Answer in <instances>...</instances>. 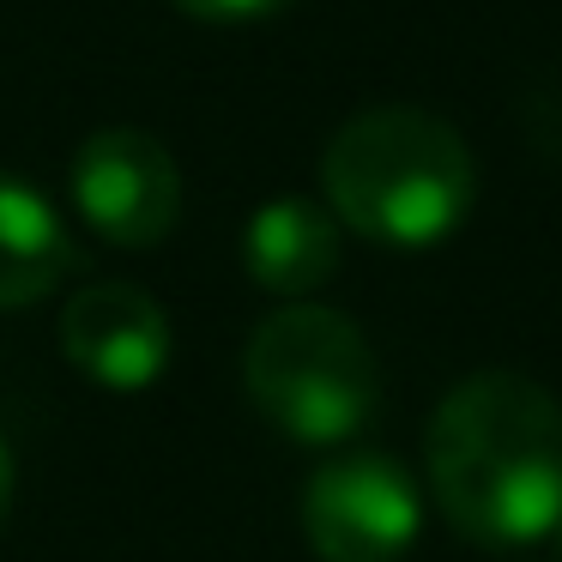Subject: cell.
Segmentation results:
<instances>
[{"mask_svg":"<svg viewBox=\"0 0 562 562\" xmlns=\"http://www.w3.org/2000/svg\"><path fill=\"white\" fill-rule=\"evenodd\" d=\"M441 520L484 550H526L562 520V405L520 369L465 375L424 436Z\"/></svg>","mask_w":562,"mask_h":562,"instance_id":"cell-1","label":"cell"},{"mask_svg":"<svg viewBox=\"0 0 562 562\" xmlns=\"http://www.w3.org/2000/svg\"><path fill=\"white\" fill-rule=\"evenodd\" d=\"M321 194L345 231L381 248H436L477 200V164L460 127L412 103L363 110L327 139Z\"/></svg>","mask_w":562,"mask_h":562,"instance_id":"cell-2","label":"cell"},{"mask_svg":"<svg viewBox=\"0 0 562 562\" xmlns=\"http://www.w3.org/2000/svg\"><path fill=\"white\" fill-rule=\"evenodd\" d=\"M243 387L279 436L333 448L375 417L381 363L351 315L321 303H284L248 333Z\"/></svg>","mask_w":562,"mask_h":562,"instance_id":"cell-3","label":"cell"},{"mask_svg":"<svg viewBox=\"0 0 562 562\" xmlns=\"http://www.w3.org/2000/svg\"><path fill=\"white\" fill-rule=\"evenodd\" d=\"M417 526L424 496L393 453H339L303 490V538L321 562H400Z\"/></svg>","mask_w":562,"mask_h":562,"instance_id":"cell-4","label":"cell"},{"mask_svg":"<svg viewBox=\"0 0 562 562\" xmlns=\"http://www.w3.org/2000/svg\"><path fill=\"white\" fill-rule=\"evenodd\" d=\"M74 206L103 243L158 248L182 218V170L164 139L139 127H103L74 158Z\"/></svg>","mask_w":562,"mask_h":562,"instance_id":"cell-5","label":"cell"},{"mask_svg":"<svg viewBox=\"0 0 562 562\" xmlns=\"http://www.w3.org/2000/svg\"><path fill=\"white\" fill-rule=\"evenodd\" d=\"M61 351L86 381L110 393H139L170 369V315L139 284L103 279L61 308Z\"/></svg>","mask_w":562,"mask_h":562,"instance_id":"cell-6","label":"cell"},{"mask_svg":"<svg viewBox=\"0 0 562 562\" xmlns=\"http://www.w3.org/2000/svg\"><path fill=\"white\" fill-rule=\"evenodd\" d=\"M243 267L260 291L303 303L308 291H321L339 272V218L303 194L267 200L243 231Z\"/></svg>","mask_w":562,"mask_h":562,"instance_id":"cell-7","label":"cell"},{"mask_svg":"<svg viewBox=\"0 0 562 562\" xmlns=\"http://www.w3.org/2000/svg\"><path fill=\"white\" fill-rule=\"evenodd\" d=\"M74 267V236L61 212L25 182L0 170V308H31Z\"/></svg>","mask_w":562,"mask_h":562,"instance_id":"cell-8","label":"cell"},{"mask_svg":"<svg viewBox=\"0 0 562 562\" xmlns=\"http://www.w3.org/2000/svg\"><path fill=\"white\" fill-rule=\"evenodd\" d=\"M182 13L206 19V25H243V19H267V13H284L291 0H176Z\"/></svg>","mask_w":562,"mask_h":562,"instance_id":"cell-9","label":"cell"},{"mask_svg":"<svg viewBox=\"0 0 562 562\" xmlns=\"http://www.w3.org/2000/svg\"><path fill=\"white\" fill-rule=\"evenodd\" d=\"M7 514H13V448L0 436V532H7Z\"/></svg>","mask_w":562,"mask_h":562,"instance_id":"cell-10","label":"cell"},{"mask_svg":"<svg viewBox=\"0 0 562 562\" xmlns=\"http://www.w3.org/2000/svg\"><path fill=\"white\" fill-rule=\"evenodd\" d=\"M550 550H557V562H562V520L550 526Z\"/></svg>","mask_w":562,"mask_h":562,"instance_id":"cell-11","label":"cell"}]
</instances>
